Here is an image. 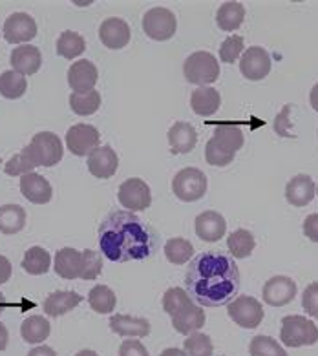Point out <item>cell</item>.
I'll return each mask as SVG.
<instances>
[{"instance_id": "52", "label": "cell", "mask_w": 318, "mask_h": 356, "mask_svg": "<svg viewBox=\"0 0 318 356\" xmlns=\"http://www.w3.org/2000/svg\"><path fill=\"white\" fill-rule=\"evenodd\" d=\"M75 356H99V355L95 351H92V349H83V351H79Z\"/></svg>"}, {"instance_id": "5", "label": "cell", "mask_w": 318, "mask_h": 356, "mask_svg": "<svg viewBox=\"0 0 318 356\" xmlns=\"http://www.w3.org/2000/svg\"><path fill=\"white\" fill-rule=\"evenodd\" d=\"M183 74L191 84L198 86H209L216 83L220 77V64L214 55L209 51H196L186 57L183 64Z\"/></svg>"}, {"instance_id": "54", "label": "cell", "mask_w": 318, "mask_h": 356, "mask_svg": "<svg viewBox=\"0 0 318 356\" xmlns=\"http://www.w3.org/2000/svg\"><path fill=\"white\" fill-rule=\"evenodd\" d=\"M0 166H2V159H0Z\"/></svg>"}, {"instance_id": "1", "label": "cell", "mask_w": 318, "mask_h": 356, "mask_svg": "<svg viewBox=\"0 0 318 356\" xmlns=\"http://www.w3.org/2000/svg\"><path fill=\"white\" fill-rule=\"evenodd\" d=\"M185 287L200 307L229 305L240 289V270L230 254L201 252L189 264Z\"/></svg>"}, {"instance_id": "34", "label": "cell", "mask_w": 318, "mask_h": 356, "mask_svg": "<svg viewBox=\"0 0 318 356\" xmlns=\"http://www.w3.org/2000/svg\"><path fill=\"white\" fill-rule=\"evenodd\" d=\"M88 303L90 307L99 314H108V312H113L118 305V298L112 289L106 285H95L88 293Z\"/></svg>"}, {"instance_id": "25", "label": "cell", "mask_w": 318, "mask_h": 356, "mask_svg": "<svg viewBox=\"0 0 318 356\" xmlns=\"http://www.w3.org/2000/svg\"><path fill=\"white\" fill-rule=\"evenodd\" d=\"M191 106L196 115L211 118V115H214V113L218 112V108L221 106L220 92L211 88V86H201V88L192 92Z\"/></svg>"}, {"instance_id": "30", "label": "cell", "mask_w": 318, "mask_h": 356, "mask_svg": "<svg viewBox=\"0 0 318 356\" xmlns=\"http://www.w3.org/2000/svg\"><path fill=\"white\" fill-rule=\"evenodd\" d=\"M49 331H51V325L48 320L45 316H37V314L26 318L20 327V334L28 343H42L49 337Z\"/></svg>"}, {"instance_id": "22", "label": "cell", "mask_w": 318, "mask_h": 356, "mask_svg": "<svg viewBox=\"0 0 318 356\" xmlns=\"http://www.w3.org/2000/svg\"><path fill=\"white\" fill-rule=\"evenodd\" d=\"M55 274L64 280H77L83 274V252L72 247H64L55 254Z\"/></svg>"}, {"instance_id": "39", "label": "cell", "mask_w": 318, "mask_h": 356, "mask_svg": "<svg viewBox=\"0 0 318 356\" xmlns=\"http://www.w3.org/2000/svg\"><path fill=\"white\" fill-rule=\"evenodd\" d=\"M183 353L185 356H212L211 337L203 332H194L186 337V340L183 341Z\"/></svg>"}, {"instance_id": "7", "label": "cell", "mask_w": 318, "mask_h": 356, "mask_svg": "<svg viewBox=\"0 0 318 356\" xmlns=\"http://www.w3.org/2000/svg\"><path fill=\"white\" fill-rule=\"evenodd\" d=\"M172 192L180 201L194 203L201 200L207 192V176L198 168L186 166L172 179Z\"/></svg>"}, {"instance_id": "23", "label": "cell", "mask_w": 318, "mask_h": 356, "mask_svg": "<svg viewBox=\"0 0 318 356\" xmlns=\"http://www.w3.org/2000/svg\"><path fill=\"white\" fill-rule=\"evenodd\" d=\"M110 329L119 337L127 338H145L150 334V322L147 318L127 316V314H116L110 318Z\"/></svg>"}, {"instance_id": "40", "label": "cell", "mask_w": 318, "mask_h": 356, "mask_svg": "<svg viewBox=\"0 0 318 356\" xmlns=\"http://www.w3.org/2000/svg\"><path fill=\"white\" fill-rule=\"evenodd\" d=\"M244 49H245V42H244V37L240 35H230L223 40V44L220 48V59L227 64H232L238 60L240 55H244Z\"/></svg>"}, {"instance_id": "4", "label": "cell", "mask_w": 318, "mask_h": 356, "mask_svg": "<svg viewBox=\"0 0 318 356\" xmlns=\"http://www.w3.org/2000/svg\"><path fill=\"white\" fill-rule=\"evenodd\" d=\"M33 166H55L63 159V143L54 132L35 134L31 143L22 148Z\"/></svg>"}, {"instance_id": "15", "label": "cell", "mask_w": 318, "mask_h": 356, "mask_svg": "<svg viewBox=\"0 0 318 356\" xmlns=\"http://www.w3.org/2000/svg\"><path fill=\"white\" fill-rule=\"evenodd\" d=\"M132 31L127 20L119 17H110L103 20V24L99 28V39L108 49H122L130 42Z\"/></svg>"}, {"instance_id": "11", "label": "cell", "mask_w": 318, "mask_h": 356, "mask_svg": "<svg viewBox=\"0 0 318 356\" xmlns=\"http://www.w3.org/2000/svg\"><path fill=\"white\" fill-rule=\"evenodd\" d=\"M118 200L127 210H147L152 205L150 186L139 177H130L119 186Z\"/></svg>"}, {"instance_id": "31", "label": "cell", "mask_w": 318, "mask_h": 356, "mask_svg": "<svg viewBox=\"0 0 318 356\" xmlns=\"http://www.w3.org/2000/svg\"><path fill=\"white\" fill-rule=\"evenodd\" d=\"M49 265H51V256L42 247H31L26 250L24 258H22V268L33 276H42L48 273Z\"/></svg>"}, {"instance_id": "17", "label": "cell", "mask_w": 318, "mask_h": 356, "mask_svg": "<svg viewBox=\"0 0 318 356\" xmlns=\"http://www.w3.org/2000/svg\"><path fill=\"white\" fill-rule=\"evenodd\" d=\"M97 79L99 72L95 64L86 59L77 60L68 70V84L75 93L92 92L93 86L97 84Z\"/></svg>"}, {"instance_id": "24", "label": "cell", "mask_w": 318, "mask_h": 356, "mask_svg": "<svg viewBox=\"0 0 318 356\" xmlns=\"http://www.w3.org/2000/svg\"><path fill=\"white\" fill-rule=\"evenodd\" d=\"M168 145L174 154H189L198 143V134L191 122H174L168 130Z\"/></svg>"}, {"instance_id": "51", "label": "cell", "mask_w": 318, "mask_h": 356, "mask_svg": "<svg viewBox=\"0 0 318 356\" xmlns=\"http://www.w3.org/2000/svg\"><path fill=\"white\" fill-rule=\"evenodd\" d=\"M159 356H185V353H183L182 349H176V347H168V349H165Z\"/></svg>"}, {"instance_id": "29", "label": "cell", "mask_w": 318, "mask_h": 356, "mask_svg": "<svg viewBox=\"0 0 318 356\" xmlns=\"http://www.w3.org/2000/svg\"><path fill=\"white\" fill-rule=\"evenodd\" d=\"M26 227V210L20 205L0 207V232L17 234Z\"/></svg>"}, {"instance_id": "32", "label": "cell", "mask_w": 318, "mask_h": 356, "mask_svg": "<svg viewBox=\"0 0 318 356\" xmlns=\"http://www.w3.org/2000/svg\"><path fill=\"white\" fill-rule=\"evenodd\" d=\"M227 247H229V252L232 258L236 259L249 258L256 247L255 236L251 234L249 230L238 229L229 236V239H227Z\"/></svg>"}, {"instance_id": "3", "label": "cell", "mask_w": 318, "mask_h": 356, "mask_svg": "<svg viewBox=\"0 0 318 356\" xmlns=\"http://www.w3.org/2000/svg\"><path fill=\"white\" fill-rule=\"evenodd\" d=\"M163 309L172 318V327L180 334L191 337L205 325L207 318L203 307L192 302L182 287H170L163 294Z\"/></svg>"}, {"instance_id": "9", "label": "cell", "mask_w": 318, "mask_h": 356, "mask_svg": "<svg viewBox=\"0 0 318 356\" xmlns=\"http://www.w3.org/2000/svg\"><path fill=\"white\" fill-rule=\"evenodd\" d=\"M227 311H229L230 320L244 327V329H256L265 316L262 303L256 298L247 296V294L234 298L229 303Z\"/></svg>"}, {"instance_id": "37", "label": "cell", "mask_w": 318, "mask_h": 356, "mask_svg": "<svg viewBox=\"0 0 318 356\" xmlns=\"http://www.w3.org/2000/svg\"><path fill=\"white\" fill-rule=\"evenodd\" d=\"M165 256L170 264L183 265L194 256V245L185 238H172L165 243Z\"/></svg>"}, {"instance_id": "43", "label": "cell", "mask_w": 318, "mask_h": 356, "mask_svg": "<svg viewBox=\"0 0 318 356\" xmlns=\"http://www.w3.org/2000/svg\"><path fill=\"white\" fill-rule=\"evenodd\" d=\"M35 166L31 165L30 159L26 157V154L22 150L17 154V156H13L10 159V161L6 163L4 166V172L8 174V176H26V174H30V172H33Z\"/></svg>"}, {"instance_id": "48", "label": "cell", "mask_w": 318, "mask_h": 356, "mask_svg": "<svg viewBox=\"0 0 318 356\" xmlns=\"http://www.w3.org/2000/svg\"><path fill=\"white\" fill-rule=\"evenodd\" d=\"M28 356H57V353H55L51 347L40 346V347H35V349H31V351L28 353Z\"/></svg>"}, {"instance_id": "41", "label": "cell", "mask_w": 318, "mask_h": 356, "mask_svg": "<svg viewBox=\"0 0 318 356\" xmlns=\"http://www.w3.org/2000/svg\"><path fill=\"white\" fill-rule=\"evenodd\" d=\"M103 273V259L101 254L95 250H84L83 252V274L81 280H95Z\"/></svg>"}, {"instance_id": "47", "label": "cell", "mask_w": 318, "mask_h": 356, "mask_svg": "<svg viewBox=\"0 0 318 356\" xmlns=\"http://www.w3.org/2000/svg\"><path fill=\"white\" fill-rule=\"evenodd\" d=\"M11 278V264L10 259L4 258V256H0V285L6 283L8 280Z\"/></svg>"}, {"instance_id": "45", "label": "cell", "mask_w": 318, "mask_h": 356, "mask_svg": "<svg viewBox=\"0 0 318 356\" xmlns=\"http://www.w3.org/2000/svg\"><path fill=\"white\" fill-rule=\"evenodd\" d=\"M119 356H148V351L141 341L127 340L119 347Z\"/></svg>"}, {"instance_id": "28", "label": "cell", "mask_w": 318, "mask_h": 356, "mask_svg": "<svg viewBox=\"0 0 318 356\" xmlns=\"http://www.w3.org/2000/svg\"><path fill=\"white\" fill-rule=\"evenodd\" d=\"M244 139L245 137L241 128L236 127V124H220V127H216L214 137H212V141L218 147L223 148L225 152H232V154H236L244 147Z\"/></svg>"}, {"instance_id": "16", "label": "cell", "mask_w": 318, "mask_h": 356, "mask_svg": "<svg viewBox=\"0 0 318 356\" xmlns=\"http://www.w3.org/2000/svg\"><path fill=\"white\" fill-rule=\"evenodd\" d=\"M119 168V157L112 150V147H97L88 156V170L97 179H108L112 177Z\"/></svg>"}, {"instance_id": "38", "label": "cell", "mask_w": 318, "mask_h": 356, "mask_svg": "<svg viewBox=\"0 0 318 356\" xmlns=\"http://www.w3.org/2000/svg\"><path fill=\"white\" fill-rule=\"evenodd\" d=\"M251 356H287L285 349L271 337H255L249 346Z\"/></svg>"}, {"instance_id": "8", "label": "cell", "mask_w": 318, "mask_h": 356, "mask_svg": "<svg viewBox=\"0 0 318 356\" xmlns=\"http://www.w3.org/2000/svg\"><path fill=\"white\" fill-rule=\"evenodd\" d=\"M177 30L176 15L167 8H152L143 17V31L152 40L163 42L174 37Z\"/></svg>"}, {"instance_id": "13", "label": "cell", "mask_w": 318, "mask_h": 356, "mask_svg": "<svg viewBox=\"0 0 318 356\" xmlns=\"http://www.w3.org/2000/svg\"><path fill=\"white\" fill-rule=\"evenodd\" d=\"M37 37V22L28 13H13L4 22V39L10 44L30 42Z\"/></svg>"}, {"instance_id": "46", "label": "cell", "mask_w": 318, "mask_h": 356, "mask_svg": "<svg viewBox=\"0 0 318 356\" xmlns=\"http://www.w3.org/2000/svg\"><path fill=\"white\" fill-rule=\"evenodd\" d=\"M303 234L305 238L318 243V214H311L303 221Z\"/></svg>"}, {"instance_id": "53", "label": "cell", "mask_w": 318, "mask_h": 356, "mask_svg": "<svg viewBox=\"0 0 318 356\" xmlns=\"http://www.w3.org/2000/svg\"><path fill=\"white\" fill-rule=\"evenodd\" d=\"M6 309H8V302H6L4 294L0 293V314H2V312H4Z\"/></svg>"}, {"instance_id": "2", "label": "cell", "mask_w": 318, "mask_h": 356, "mask_svg": "<svg viewBox=\"0 0 318 356\" xmlns=\"http://www.w3.org/2000/svg\"><path fill=\"white\" fill-rule=\"evenodd\" d=\"M99 247L110 261L127 264L154 256L159 236L152 225L130 210H116L99 225Z\"/></svg>"}, {"instance_id": "49", "label": "cell", "mask_w": 318, "mask_h": 356, "mask_svg": "<svg viewBox=\"0 0 318 356\" xmlns=\"http://www.w3.org/2000/svg\"><path fill=\"white\" fill-rule=\"evenodd\" d=\"M8 340H10V332H8L4 323L0 322V351H4L8 347Z\"/></svg>"}, {"instance_id": "44", "label": "cell", "mask_w": 318, "mask_h": 356, "mask_svg": "<svg viewBox=\"0 0 318 356\" xmlns=\"http://www.w3.org/2000/svg\"><path fill=\"white\" fill-rule=\"evenodd\" d=\"M302 307L305 314L311 318H318V282L305 287L302 294Z\"/></svg>"}, {"instance_id": "36", "label": "cell", "mask_w": 318, "mask_h": 356, "mask_svg": "<svg viewBox=\"0 0 318 356\" xmlns=\"http://www.w3.org/2000/svg\"><path fill=\"white\" fill-rule=\"evenodd\" d=\"M70 106L77 115H93L101 108V93L97 90L84 93H72Z\"/></svg>"}, {"instance_id": "35", "label": "cell", "mask_w": 318, "mask_h": 356, "mask_svg": "<svg viewBox=\"0 0 318 356\" xmlns=\"http://www.w3.org/2000/svg\"><path fill=\"white\" fill-rule=\"evenodd\" d=\"M84 49H86V40L77 31H63L59 40H57V54L64 59H75V57L83 54Z\"/></svg>"}, {"instance_id": "21", "label": "cell", "mask_w": 318, "mask_h": 356, "mask_svg": "<svg viewBox=\"0 0 318 356\" xmlns=\"http://www.w3.org/2000/svg\"><path fill=\"white\" fill-rule=\"evenodd\" d=\"M315 181L308 174H299L285 186V200L293 207L309 205L315 197Z\"/></svg>"}, {"instance_id": "55", "label": "cell", "mask_w": 318, "mask_h": 356, "mask_svg": "<svg viewBox=\"0 0 318 356\" xmlns=\"http://www.w3.org/2000/svg\"><path fill=\"white\" fill-rule=\"evenodd\" d=\"M317 194H318V188H317Z\"/></svg>"}, {"instance_id": "10", "label": "cell", "mask_w": 318, "mask_h": 356, "mask_svg": "<svg viewBox=\"0 0 318 356\" xmlns=\"http://www.w3.org/2000/svg\"><path fill=\"white\" fill-rule=\"evenodd\" d=\"M99 141H101L99 130L92 124L79 122L66 132V147L74 156L79 157L90 156V152L99 147Z\"/></svg>"}, {"instance_id": "20", "label": "cell", "mask_w": 318, "mask_h": 356, "mask_svg": "<svg viewBox=\"0 0 318 356\" xmlns=\"http://www.w3.org/2000/svg\"><path fill=\"white\" fill-rule=\"evenodd\" d=\"M11 66L17 74L20 75H33L37 74L42 66V55L37 46L22 44L11 51Z\"/></svg>"}, {"instance_id": "12", "label": "cell", "mask_w": 318, "mask_h": 356, "mask_svg": "<svg viewBox=\"0 0 318 356\" xmlns=\"http://www.w3.org/2000/svg\"><path fill=\"white\" fill-rule=\"evenodd\" d=\"M240 72L249 81H262L271 72V57L262 46H251L240 59Z\"/></svg>"}, {"instance_id": "33", "label": "cell", "mask_w": 318, "mask_h": 356, "mask_svg": "<svg viewBox=\"0 0 318 356\" xmlns=\"http://www.w3.org/2000/svg\"><path fill=\"white\" fill-rule=\"evenodd\" d=\"M26 88H28V81L24 79V75L17 74L15 70H8L0 75V95L2 97L15 101L24 95Z\"/></svg>"}, {"instance_id": "14", "label": "cell", "mask_w": 318, "mask_h": 356, "mask_svg": "<svg viewBox=\"0 0 318 356\" xmlns=\"http://www.w3.org/2000/svg\"><path fill=\"white\" fill-rule=\"evenodd\" d=\"M296 296V283L289 276H273L264 285V302L271 307H282Z\"/></svg>"}, {"instance_id": "42", "label": "cell", "mask_w": 318, "mask_h": 356, "mask_svg": "<svg viewBox=\"0 0 318 356\" xmlns=\"http://www.w3.org/2000/svg\"><path fill=\"white\" fill-rule=\"evenodd\" d=\"M236 154H232V152H225L223 148H220L218 145H216L214 141H209L207 143L205 147V159L209 165L212 166H227L229 163H232V159H234Z\"/></svg>"}, {"instance_id": "27", "label": "cell", "mask_w": 318, "mask_h": 356, "mask_svg": "<svg viewBox=\"0 0 318 356\" xmlns=\"http://www.w3.org/2000/svg\"><path fill=\"white\" fill-rule=\"evenodd\" d=\"M245 6L241 2H225L216 13L218 28L223 31H236L244 24Z\"/></svg>"}, {"instance_id": "26", "label": "cell", "mask_w": 318, "mask_h": 356, "mask_svg": "<svg viewBox=\"0 0 318 356\" xmlns=\"http://www.w3.org/2000/svg\"><path fill=\"white\" fill-rule=\"evenodd\" d=\"M83 302V296L74 291H55L45 300V312L48 316H63Z\"/></svg>"}, {"instance_id": "6", "label": "cell", "mask_w": 318, "mask_h": 356, "mask_svg": "<svg viewBox=\"0 0 318 356\" xmlns=\"http://www.w3.org/2000/svg\"><path fill=\"white\" fill-rule=\"evenodd\" d=\"M280 340L287 347L315 346L318 341V327L315 322L300 314H291L282 320Z\"/></svg>"}, {"instance_id": "19", "label": "cell", "mask_w": 318, "mask_h": 356, "mask_svg": "<svg viewBox=\"0 0 318 356\" xmlns=\"http://www.w3.org/2000/svg\"><path fill=\"white\" fill-rule=\"evenodd\" d=\"M194 225H196L198 238L203 239V241H209V243H214V241H218V239H221L225 236V218H223L220 212H214V210L201 212L196 218V223Z\"/></svg>"}, {"instance_id": "18", "label": "cell", "mask_w": 318, "mask_h": 356, "mask_svg": "<svg viewBox=\"0 0 318 356\" xmlns=\"http://www.w3.org/2000/svg\"><path fill=\"white\" fill-rule=\"evenodd\" d=\"M20 192L26 200L35 203V205H46L51 201V195H54L49 181L40 174H35V172L20 177Z\"/></svg>"}, {"instance_id": "50", "label": "cell", "mask_w": 318, "mask_h": 356, "mask_svg": "<svg viewBox=\"0 0 318 356\" xmlns=\"http://www.w3.org/2000/svg\"><path fill=\"white\" fill-rule=\"evenodd\" d=\"M309 103H311V106L315 108L318 112V83L315 84L313 90H311V93H309Z\"/></svg>"}]
</instances>
